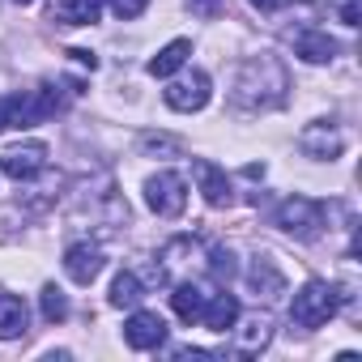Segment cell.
<instances>
[{"instance_id":"ffe728a7","label":"cell","mask_w":362,"mask_h":362,"mask_svg":"<svg viewBox=\"0 0 362 362\" xmlns=\"http://www.w3.org/2000/svg\"><path fill=\"white\" fill-rule=\"evenodd\" d=\"M39 307H43V320H47V324H64V320H69V294H64L60 286H43Z\"/></svg>"},{"instance_id":"ac0fdd59","label":"cell","mask_w":362,"mask_h":362,"mask_svg":"<svg viewBox=\"0 0 362 362\" xmlns=\"http://www.w3.org/2000/svg\"><path fill=\"white\" fill-rule=\"evenodd\" d=\"M145 298V286H141V277L136 273H115V281H111V307H136Z\"/></svg>"},{"instance_id":"277c9868","label":"cell","mask_w":362,"mask_h":362,"mask_svg":"<svg viewBox=\"0 0 362 362\" xmlns=\"http://www.w3.org/2000/svg\"><path fill=\"white\" fill-rule=\"evenodd\" d=\"M145 201L158 218H179L188 209V188H184V179H179L175 170H158L149 184H145Z\"/></svg>"},{"instance_id":"52a82bcc","label":"cell","mask_w":362,"mask_h":362,"mask_svg":"<svg viewBox=\"0 0 362 362\" xmlns=\"http://www.w3.org/2000/svg\"><path fill=\"white\" fill-rule=\"evenodd\" d=\"M0 170L9 179H35L39 170H47V145L43 141H30V145H18L0 158Z\"/></svg>"},{"instance_id":"6da1fadb","label":"cell","mask_w":362,"mask_h":362,"mask_svg":"<svg viewBox=\"0 0 362 362\" xmlns=\"http://www.w3.org/2000/svg\"><path fill=\"white\" fill-rule=\"evenodd\" d=\"M56 111H60L56 86L30 90V94H5V98H0V132H9V128H35V124L52 119Z\"/></svg>"},{"instance_id":"3957f363","label":"cell","mask_w":362,"mask_h":362,"mask_svg":"<svg viewBox=\"0 0 362 362\" xmlns=\"http://www.w3.org/2000/svg\"><path fill=\"white\" fill-rule=\"evenodd\" d=\"M273 226H281L286 235H294V239L311 243V239H320V230H324V205H320V201H311V197H290V201H281V205H277Z\"/></svg>"},{"instance_id":"9c48e42d","label":"cell","mask_w":362,"mask_h":362,"mask_svg":"<svg viewBox=\"0 0 362 362\" xmlns=\"http://www.w3.org/2000/svg\"><path fill=\"white\" fill-rule=\"evenodd\" d=\"M298 149L307 158H337L345 149V136L337 128H328V124H307L303 136H298Z\"/></svg>"},{"instance_id":"484cf974","label":"cell","mask_w":362,"mask_h":362,"mask_svg":"<svg viewBox=\"0 0 362 362\" xmlns=\"http://www.w3.org/2000/svg\"><path fill=\"white\" fill-rule=\"evenodd\" d=\"M69 56H73V60H77V64H86V69H90V73H94V69H98V60H94V52H81V47H73V52H69Z\"/></svg>"},{"instance_id":"4316f807","label":"cell","mask_w":362,"mask_h":362,"mask_svg":"<svg viewBox=\"0 0 362 362\" xmlns=\"http://www.w3.org/2000/svg\"><path fill=\"white\" fill-rule=\"evenodd\" d=\"M247 5H252V9H260V13H277L286 0H247Z\"/></svg>"},{"instance_id":"44dd1931","label":"cell","mask_w":362,"mask_h":362,"mask_svg":"<svg viewBox=\"0 0 362 362\" xmlns=\"http://www.w3.org/2000/svg\"><path fill=\"white\" fill-rule=\"evenodd\" d=\"M111 5V13L119 18V22H132V18H141L145 9H149V0H107Z\"/></svg>"},{"instance_id":"5b68a950","label":"cell","mask_w":362,"mask_h":362,"mask_svg":"<svg viewBox=\"0 0 362 362\" xmlns=\"http://www.w3.org/2000/svg\"><path fill=\"white\" fill-rule=\"evenodd\" d=\"M162 98H166V107H170V111H184V115H192V111H205V103L214 98V81H209V73L192 69L188 77L170 81Z\"/></svg>"},{"instance_id":"83f0119b","label":"cell","mask_w":362,"mask_h":362,"mask_svg":"<svg viewBox=\"0 0 362 362\" xmlns=\"http://www.w3.org/2000/svg\"><path fill=\"white\" fill-rule=\"evenodd\" d=\"M13 5H35V0H13Z\"/></svg>"},{"instance_id":"7402d4cb","label":"cell","mask_w":362,"mask_h":362,"mask_svg":"<svg viewBox=\"0 0 362 362\" xmlns=\"http://www.w3.org/2000/svg\"><path fill=\"white\" fill-rule=\"evenodd\" d=\"M209 260H214V277H218V281H230V277H235V256H230V252L214 247Z\"/></svg>"},{"instance_id":"ba28073f","label":"cell","mask_w":362,"mask_h":362,"mask_svg":"<svg viewBox=\"0 0 362 362\" xmlns=\"http://www.w3.org/2000/svg\"><path fill=\"white\" fill-rule=\"evenodd\" d=\"M64 273L77 281V286H94V277L103 273V252L94 243H73L64 252Z\"/></svg>"},{"instance_id":"603a6c76","label":"cell","mask_w":362,"mask_h":362,"mask_svg":"<svg viewBox=\"0 0 362 362\" xmlns=\"http://www.w3.org/2000/svg\"><path fill=\"white\" fill-rule=\"evenodd\" d=\"M188 9L197 18H222L226 13V0H188Z\"/></svg>"},{"instance_id":"d6986e66","label":"cell","mask_w":362,"mask_h":362,"mask_svg":"<svg viewBox=\"0 0 362 362\" xmlns=\"http://www.w3.org/2000/svg\"><path fill=\"white\" fill-rule=\"evenodd\" d=\"M252 286H256V290H260L264 298H273V294H281L286 277H281V273L273 269V260L264 256V260H256V264H252Z\"/></svg>"},{"instance_id":"8fae6325","label":"cell","mask_w":362,"mask_h":362,"mask_svg":"<svg viewBox=\"0 0 362 362\" xmlns=\"http://www.w3.org/2000/svg\"><path fill=\"white\" fill-rule=\"evenodd\" d=\"M201 324L209 332H230L239 324V298L235 294H209V303L201 311Z\"/></svg>"},{"instance_id":"30bf717a","label":"cell","mask_w":362,"mask_h":362,"mask_svg":"<svg viewBox=\"0 0 362 362\" xmlns=\"http://www.w3.org/2000/svg\"><path fill=\"white\" fill-rule=\"evenodd\" d=\"M192 175H197V184H201V192H205V201H209L214 209L230 205V179H226V170H218L214 162L197 158V162H192Z\"/></svg>"},{"instance_id":"4fadbf2b","label":"cell","mask_w":362,"mask_h":362,"mask_svg":"<svg viewBox=\"0 0 362 362\" xmlns=\"http://www.w3.org/2000/svg\"><path fill=\"white\" fill-rule=\"evenodd\" d=\"M230 332H235V354L247 358V354H260L273 341V320L269 315H252L243 328H230Z\"/></svg>"},{"instance_id":"9a60e30c","label":"cell","mask_w":362,"mask_h":362,"mask_svg":"<svg viewBox=\"0 0 362 362\" xmlns=\"http://www.w3.org/2000/svg\"><path fill=\"white\" fill-rule=\"evenodd\" d=\"M294 56H303L307 64H328L337 56V43L324 30H298L294 35Z\"/></svg>"},{"instance_id":"2e32d148","label":"cell","mask_w":362,"mask_h":362,"mask_svg":"<svg viewBox=\"0 0 362 362\" xmlns=\"http://www.w3.org/2000/svg\"><path fill=\"white\" fill-rule=\"evenodd\" d=\"M188 56H192V43H188V39H175V43H166V47L145 64V73H149V77H170V73L184 69Z\"/></svg>"},{"instance_id":"7c38bea8","label":"cell","mask_w":362,"mask_h":362,"mask_svg":"<svg viewBox=\"0 0 362 362\" xmlns=\"http://www.w3.org/2000/svg\"><path fill=\"white\" fill-rule=\"evenodd\" d=\"M205 303H209V294H205V286H197V281H179L175 294H170V307H175V315L184 320V324H201Z\"/></svg>"},{"instance_id":"cb8c5ba5","label":"cell","mask_w":362,"mask_h":362,"mask_svg":"<svg viewBox=\"0 0 362 362\" xmlns=\"http://www.w3.org/2000/svg\"><path fill=\"white\" fill-rule=\"evenodd\" d=\"M153 149H166L170 153V149H179V141L175 136H145V153H153Z\"/></svg>"},{"instance_id":"d4e9b609","label":"cell","mask_w":362,"mask_h":362,"mask_svg":"<svg viewBox=\"0 0 362 362\" xmlns=\"http://www.w3.org/2000/svg\"><path fill=\"white\" fill-rule=\"evenodd\" d=\"M358 18H362L358 0H345V5H341V22H345V26H358Z\"/></svg>"},{"instance_id":"e0dca14e","label":"cell","mask_w":362,"mask_h":362,"mask_svg":"<svg viewBox=\"0 0 362 362\" xmlns=\"http://www.w3.org/2000/svg\"><path fill=\"white\" fill-rule=\"evenodd\" d=\"M98 13H103V0H60L52 18L60 26H94Z\"/></svg>"},{"instance_id":"5bb4252c","label":"cell","mask_w":362,"mask_h":362,"mask_svg":"<svg viewBox=\"0 0 362 362\" xmlns=\"http://www.w3.org/2000/svg\"><path fill=\"white\" fill-rule=\"evenodd\" d=\"M30 328V311L18 294H0V341H13V337H26Z\"/></svg>"},{"instance_id":"8992f818","label":"cell","mask_w":362,"mask_h":362,"mask_svg":"<svg viewBox=\"0 0 362 362\" xmlns=\"http://www.w3.org/2000/svg\"><path fill=\"white\" fill-rule=\"evenodd\" d=\"M124 341L128 349H158L166 341V320L158 311H136L124 320Z\"/></svg>"},{"instance_id":"7a4b0ae2","label":"cell","mask_w":362,"mask_h":362,"mask_svg":"<svg viewBox=\"0 0 362 362\" xmlns=\"http://www.w3.org/2000/svg\"><path fill=\"white\" fill-rule=\"evenodd\" d=\"M337 307H341L337 286H328V281H307V286L294 294V303H290V320H294L298 328H320V324H328V320L337 315Z\"/></svg>"}]
</instances>
